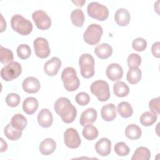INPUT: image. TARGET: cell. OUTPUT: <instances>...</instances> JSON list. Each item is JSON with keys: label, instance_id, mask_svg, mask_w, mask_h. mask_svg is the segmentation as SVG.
Here are the masks:
<instances>
[{"label": "cell", "instance_id": "11", "mask_svg": "<svg viewBox=\"0 0 160 160\" xmlns=\"http://www.w3.org/2000/svg\"><path fill=\"white\" fill-rule=\"evenodd\" d=\"M64 142L69 148H78L81 143V140L77 130L72 128H68L64 133Z\"/></svg>", "mask_w": 160, "mask_h": 160}, {"label": "cell", "instance_id": "13", "mask_svg": "<svg viewBox=\"0 0 160 160\" xmlns=\"http://www.w3.org/2000/svg\"><path fill=\"white\" fill-rule=\"evenodd\" d=\"M22 86V89L25 92L31 94L38 92L41 88L39 80L32 76L26 78L23 81Z\"/></svg>", "mask_w": 160, "mask_h": 160}, {"label": "cell", "instance_id": "3", "mask_svg": "<svg viewBox=\"0 0 160 160\" xmlns=\"http://www.w3.org/2000/svg\"><path fill=\"white\" fill-rule=\"evenodd\" d=\"M11 25L12 29L21 35H28L32 31V22L20 14H15L11 18Z\"/></svg>", "mask_w": 160, "mask_h": 160}, {"label": "cell", "instance_id": "4", "mask_svg": "<svg viewBox=\"0 0 160 160\" xmlns=\"http://www.w3.org/2000/svg\"><path fill=\"white\" fill-rule=\"evenodd\" d=\"M79 65L81 69V74L83 78L88 79L94 75V59L91 54H82L79 58Z\"/></svg>", "mask_w": 160, "mask_h": 160}, {"label": "cell", "instance_id": "42", "mask_svg": "<svg viewBox=\"0 0 160 160\" xmlns=\"http://www.w3.org/2000/svg\"><path fill=\"white\" fill-rule=\"evenodd\" d=\"M1 152H4L7 150L8 149V144L7 142L6 141H4V139L2 138H1Z\"/></svg>", "mask_w": 160, "mask_h": 160}, {"label": "cell", "instance_id": "30", "mask_svg": "<svg viewBox=\"0 0 160 160\" xmlns=\"http://www.w3.org/2000/svg\"><path fill=\"white\" fill-rule=\"evenodd\" d=\"M157 114L151 111H146L140 117V122L144 126H150L157 120Z\"/></svg>", "mask_w": 160, "mask_h": 160}, {"label": "cell", "instance_id": "18", "mask_svg": "<svg viewBox=\"0 0 160 160\" xmlns=\"http://www.w3.org/2000/svg\"><path fill=\"white\" fill-rule=\"evenodd\" d=\"M116 22L120 26H127L131 19V16L129 11L125 8L118 9L114 15Z\"/></svg>", "mask_w": 160, "mask_h": 160}, {"label": "cell", "instance_id": "19", "mask_svg": "<svg viewBox=\"0 0 160 160\" xmlns=\"http://www.w3.org/2000/svg\"><path fill=\"white\" fill-rule=\"evenodd\" d=\"M56 148V143L52 138L44 139L39 144V151L42 155L48 156L52 154Z\"/></svg>", "mask_w": 160, "mask_h": 160}, {"label": "cell", "instance_id": "1", "mask_svg": "<svg viewBox=\"0 0 160 160\" xmlns=\"http://www.w3.org/2000/svg\"><path fill=\"white\" fill-rule=\"evenodd\" d=\"M54 108L56 112L65 123H71L76 118V108L72 104L70 100L66 98H58L54 103Z\"/></svg>", "mask_w": 160, "mask_h": 160}, {"label": "cell", "instance_id": "20", "mask_svg": "<svg viewBox=\"0 0 160 160\" xmlns=\"http://www.w3.org/2000/svg\"><path fill=\"white\" fill-rule=\"evenodd\" d=\"M101 115L102 118L106 121L114 120L117 115L116 106L112 103L103 106L101 110Z\"/></svg>", "mask_w": 160, "mask_h": 160}, {"label": "cell", "instance_id": "37", "mask_svg": "<svg viewBox=\"0 0 160 160\" xmlns=\"http://www.w3.org/2000/svg\"><path fill=\"white\" fill-rule=\"evenodd\" d=\"M21 101V98L19 94L16 93H10L6 97V104L12 108L16 107Z\"/></svg>", "mask_w": 160, "mask_h": 160}, {"label": "cell", "instance_id": "23", "mask_svg": "<svg viewBox=\"0 0 160 160\" xmlns=\"http://www.w3.org/2000/svg\"><path fill=\"white\" fill-rule=\"evenodd\" d=\"M10 124L15 129L22 131L27 126L28 122L26 118L21 114H16L11 118Z\"/></svg>", "mask_w": 160, "mask_h": 160}, {"label": "cell", "instance_id": "14", "mask_svg": "<svg viewBox=\"0 0 160 160\" xmlns=\"http://www.w3.org/2000/svg\"><path fill=\"white\" fill-rule=\"evenodd\" d=\"M106 74L110 80L115 81L122 78L123 75V69L119 64L112 63L108 66Z\"/></svg>", "mask_w": 160, "mask_h": 160}, {"label": "cell", "instance_id": "10", "mask_svg": "<svg viewBox=\"0 0 160 160\" xmlns=\"http://www.w3.org/2000/svg\"><path fill=\"white\" fill-rule=\"evenodd\" d=\"M34 49L36 55L39 58H46L50 53L51 49L46 39L41 37L37 38L33 42Z\"/></svg>", "mask_w": 160, "mask_h": 160}, {"label": "cell", "instance_id": "29", "mask_svg": "<svg viewBox=\"0 0 160 160\" xmlns=\"http://www.w3.org/2000/svg\"><path fill=\"white\" fill-rule=\"evenodd\" d=\"M141 76L142 72L140 69L138 68H131L127 73L126 79L129 83L131 84H135L139 82L141 79Z\"/></svg>", "mask_w": 160, "mask_h": 160}, {"label": "cell", "instance_id": "15", "mask_svg": "<svg viewBox=\"0 0 160 160\" xmlns=\"http://www.w3.org/2000/svg\"><path fill=\"white\" fill-rule=\"evenodd\" d=\"M38 122L40 126L47 128L50 127L53 122V117L51 112L48 109H42L38 115Z\"/></svg>", "mask_w": 160, "mask_h": 160}, {"label": "cell", "instance_id": "25", "mask_svg": "<svg viewBox=\"0 0 160 160\" xmlns=\"http://www.w3.org/2000/svg\"><path fill=\"white\" fill-rule=\"evenodd\" d=\"M113 91L114 94L120 98L126 96L129 92L128 86L122 81H117L113 86Z\"/></svg>", "mask_w": 160, "mask_h": 160}, {"label": "cell", "instance_id": "2", "mask_svg": "<svg viewBox=\"0 0 160 160\" xmlns=\"http://www.w3.org/2000/svg\"><path fill=\"white\" fill-rule=\"evenodd\" d=\"M61 79L64 88L68 91H74L79 87L80 81L77 76L76 71L72 67H67L63 69L61 73Z\"/></svg>", "mask_w": 160, "mask_h": 160}, {"label": "cell", "instance_id": "6", "mask_svg": "<svg viewBox=\"0 0 160 160\" xmlns=\"http://www.w3.org/2000/svg\"><path fill=\"white\" fill-rule=\"evenodd\" d=\"M88 15L98 21H105L109 15V10L106 6L98 2H91L87 7Z\"/></svg>", "mask_w": 160, "mask_h": 160}, {"label": "cell", "instance_id": "28", "mask_svg": "<svg viewBox=\"0 0 160 160\" xmlns=\"http://www.w3.org/2000/svg\"><path fill=\"white\" fill-rule=\"evenodd\" d=\"M119 115L124 118H128L131 117L133 113V109L131 104L126 101H122L118 104L117 109Z\"/></svg>", "mask_w": 160, "mask_h": 160}, {"label": "cell", "instance_id": "12", "mask_svg": "<svg viewBox=\"0 0 160 160\" xmlns=\"http://www.w3.org/2000/svg\"><path fill=\"white\" fill-rule=\"evenodd\" d=\"M61 66V61L58 57H53L44 65V72L49 76L56 75Z\"/></svg>", "mask_w": 160, "mask_h": 160}, {"label": "cell", "instance_id": "5", "mask_svg": "<svg viewBox=\"0 0 160 160\" xmlns=\"http://www.w3.org/2000/svg\"><path fill=\"white\" fill-rule=\"evenodd\" d=\"M90 90L99 101H106L110 98L109 84L105 81L97 80L94 81L90 86Z\"/></svg>", "mask_w": 160, "mask_h": 160}, {"label": "cell", "instance_id": "26", "mask_svg": "<svg viewBox=\"0 0 160 160\" xmlns=\"http://www.w3.org/2000/svg\"><path fill=\"white\" fill-rule=\"evenodd\" d=\"M84 14L80 9L73 10L71 14V20L72 23L76 27H82L84 22Z\"/></svg>", "mask_w": 160, "mask_h": 160}, {"label": "cell", "instance_id": "36", "mask_svg": "<svg viewBox=\"0 0 160 160\" xmlns=\"http://www.w3.org/2000/svg\"><path fill=\"white\" fill-rule=\"evenodd\" d=\"M114 151L119 156H126L129 153L130 149L124 142H118L114 145Z\"/></svg>", "mask_w": 160, "mask_h": 160}, {"label": "cell", "instance_id": "22", "mask_svg": "<svg viewBox=\"0 0 160 160\" xmlns=\"http://www.w3.org/2000/svg\"><path fill=\"white\" fill-rule=\"evenodd\" d=\"M38 101L36 98L28 97L24 99L22 103L23 111L28 114H33L38 108Z\"/></svg>", "mask_w": 160, "mask_h": 160}, {"label": "cell", "instance_id": "9", "mask_svg": "<svg viewBox=\"0 0 160 160\" xmlns=\"http://www.w3.org/2000/svg\"><path fill=\"white\" fill-rule=\"evenodd\" d=\"M32 18L37 28L41 30L48 29L51 26V19L44 11H34L32 14Z\"/></svg>", "mask_w": 160, "mask_h": 160}, {"label": "cell", "instance_id": "24", "mask_svg": "<svg viewBox=\"0 0 160 160\" xmlns=\"http://www.w3.org/2000/svg\"><path fill=\"white\" fill-rule=\"evenodd\" d=\"M141 134L142 131L136 124H129L125 129V135L130 139H138L141 136Z\"/></svg>", "mask_w": 160, "mask_h": 160}, {"label": "cell", "instance_id": "31", "mask_svg": "<svg viewBox=\"0 0 160 160\" xmlns=\"http://www.w3.org/2000/svg\"><path fill=\"white\" fill-rule=\"evenodd\" d=\"M4 132L6 138L11 141L18 140L22 136V131L15 129L10 123L6 125Z\"/></svg>", "mask_w": 160, "mask_h": 160}, {"label": "cell", "instance_id": "33", "mask_svg": "<svg viewBox=\"0 0 160 160\" xmlns=\"http://www.w3.org/2000/svg\"><path fill=\"white\" fill-rule=\"evenodd\" d=\"M14 59L12 52L9 49L5 48L1 46L0 47V61L4 65H7L12 62Z\"/></svg>", "mask_w": 160, "mask_h": 160}, {"label": "cell", "instance_id": "8", "mask_svg": "<svg viewBox=\"0 0 160 160\" xmlns=\"http://www.w3.org/2000/svg\"><path fill=\"white\" fill-rule=\"evenodd\" d=\"M21 65L16 61H12L4 66L1 70V76L6 81H12L21 74Z\"/></svg>", "mask_w": 160, "mask_h": 160}, {"label": "cell", "instance_id": "34", "mask_svg": "<svg viewBox=\"0 0 160 160\" xmlns=\"http://www.w3.org/2000/svg\"><path fill=\"white\" fill-rule=\"evenodd\" d=\"M16 51L18 57L21 59H28V58H29L31 54V50L30 47L26 44H22L18 46Z\"/></svg>", "mask_w": 160, "mask_h": 160}, {"label": "cell", "instance_id": "44", "mask_svg": "<svg viewBox=\"0 0 160 160\" xmlns=\"http://www.w3.org/2000/svg\"><path fill=\"white\" fill-rule=\"evenodd\" d=\"M85 1H72V2H74V4H76V6H82L83 4L85 3Z\"/></svg>", "mask_w": 160, "mask_h": 160}, {"label": "cell", "instance_id": "17", "mask_svg": "<svg viewBox=\"0 0 160 160\" xmlns=\"http://www.w3.org/2000/svg\"><path fill=\"white\" fill-rule=\"evenodd\" d=\"M97 116V111L94 108H88L81 113L79 122L82 126L89 124H92L96 121Z\"/></svg>", "mask_w": 160, "mask_h": 160}, {"label": "cell", "instance_id": "21", "mask_svg": "<svg viewBox=\"0 0 160 160\" xmlns=\"http://www.w3.org/2000/svg\"><path fill=\"white\" fill-rule=\"evenodd\" d=\"M94 53L100 59H107L112 55V48L107 43H101L95 48Z\"/></svg>", "mask_w": 160, "mask_h": 160}, {"label": "cell", "instance_id": "7", "mask_svg": "<svg viewBox=\"0 0 160 160\" xmlns=\"http://www.w3.org/2000/svg\"><path fill=\"white\" fill-rule=\"evenodd\" d=\"M102 32V28L100 25L98 24H91L84 31L83 39L86 43L90 45H95L99 42Z\"/></svg>", "mask_w": 160, "mask_h": 160}, {"label": "cell", "instance_id": "41", "mask_svg": "<svg viewBox=\"0 0 160 160\" xmlns=\"http://www.w3.org/2000/svg\"><path fill=\"white\" fill-rule=\"evenodd\" d=\"M159 46L160 43L159 42H154L151 48V52L152 55L157 58H159L160 57V50H159Z\"/></svg>", "mask_w": 160, "mask_h": 160}, {"label": "cell", "instance_id": "32", "mask_svg": "<svg viewBox=\"0 0 160 160\" xmlns=\"http://www.w3.org/2000/svg\"><path fill=\"white\" fill-rule=\"evenodd\" d=\"M98 129L91 124L84 126L82 129V135L87 140L91 141L95 139L98 136Z\"/></svg>", "mask_w": 160, "mask_h": 160}, {"label": "cell", "instance_id": "39", "mask_svg": "<svg viewBox=\"0 0 160 160\" xmlns=\"http://www.w3.org/2000/svg\"><path fill=\"white\" fill-rule=\"evenodd\" d=\"M76 102L80 106H86L90 101V97L89 94L85 92H81L76 94L75 97Z\"/></svg>", "mask_w": 160, "mask_h": 160}, {"label": "cell", "instance_id": "16", "mask_svg": "<svg viewBox=\"0 0 160 160\" xmlns=\"http://www.w3.org/2000/svg\"><path fill=\"white\" fill-rule=\"evenodd\" d=\"M96 151L101 156H108L111 150V142L106 138H102L95 144Z\"/></svg>", "mask_w": 160, "mask_h": 160}, {"label": "cell", "instance_id": "40", "mask_svg": "<svg viewBox=\"0 0 160 160\" xmlns=\"http://www.w3.org/2000/svg\"><path fill=\"white\" fill-rule=\"evenodd\" d=\"M149 108L151 112L156 114L157 115L159 114V98H155L152 99L149 102Z\"/></svg>", "mask_w": 160, "mask_h": 160}, {"label": "cell", "instance_id": "27", "mask_svg": "<svg viewBox=\"0 0 160 160\" xmlns=\"http://www.w3.org/2000/svg\"><path fill=\"white\" fill-rule=\"evenodd\" d=\"M151 158V152L146 147L141 146L138 148L134 151L132 160H149Z\"/></svg>", "mask_w": 160, "mask_h": 160}, {"label": "cell", "instance_id": "43", "mask_svg": "<svg viewBox=\"0 0 160 160\" xmlns=\"http://www.w3.org/2000/svg\"><path fill=\"white\" fill-rule=\"evenodd\" d=\"M1 32H2L6 28V22L4 20L3 16L1 15Z\"/></svg>", "mask_w": 160, "mask_h": 160}, {"label": "cell", "instance_id": "38", "mask_svg": "<svg viewBox=\"0 0 160 160\" xmlns=\"http://www.w3.org/2000/svg\"><path fill=\"white\" fill-rule=\"evenodd\" d=\"M132 48L138 52H141L145 50L147 47V41L142 38H138L133 40L132 42Z\"/></svg>", "mask_w": 160, "mask_h": 160}, {"label": "cell", "instance_id": "35", "mask_svg": "<svg viewBox=\"0 0 160 160\" xmlns=\"http://www.w3.org/2000/svg\"><path fill=\"white\" fill-rule=\"evenodd\" d=\"M127 63L129 69L138 68L141 63V58L138 54H130L128 58Z\"/></svg>", "mask_w": 160, "mask_h": 160}]
</instances>
